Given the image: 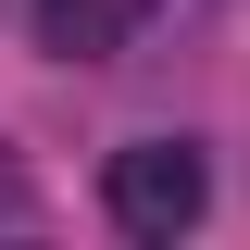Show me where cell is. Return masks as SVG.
Here are the masks:
<instances>
[{"label":"cell","mask_w":250,"mask_h":250,"mask_svg":"<svg viewBox=\"0 0 250 250\" xmlns=\"http://www.w3.org/2000/svg\"><path fill=\"white\" fill-rule=\"evenodd\" d=\"M100 213L125 238H188V225L213 213V163L188 150V138H138V150L100 163Z\"/></svg>","instance_id":"obj_1"},{"label":"cell","mask_w":250,"mask_h":250,"mask_svg":"<svg viewBox=\"0 0 250 250\" xmlns=\"http://www.w3.org/2000/svg\"><path fill=\"white\" fill-rule=\"evenodd\" d=\"M138 25H150V0H38V50L50 62H113Z\"/></svg>","instance_id":"obj_2"}]
</instances>
